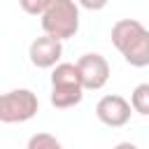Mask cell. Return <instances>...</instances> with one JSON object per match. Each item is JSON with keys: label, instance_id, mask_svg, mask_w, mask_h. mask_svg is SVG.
Instances as JSON below:
<instances>
[{"label": "cell", "instance_id": "obj_1", "mask_svg": "<svg viewBox=\"0 0 149 149\" xmlns=\"http://www.w3.org/2000/svg\"><path fill=\"white\" fill-rule=\"evenodd\" d=\"M112 44L133 68L149 65V30L137 19H121L112 26Z\"/></svg>", "mask_w": 149, "mask_h": 149}, {"label": "cell", "instance_id": "obj_2", "mask_svg": "<svg viewBox=\"0 0 149 149\" xmlns=\"http://www.w3.org/2000/svg\"><path fill=\"white\" fill-rule=\"evenodd\" d=\"M44 35L63 42L77 35L79 30V5L72 0H51V7L40 19Z\"/></svg>", "mask_w": 149, "mask_h": 149}, {"label": "cell", "instance_id": "obj_3", "mask_svg": "<svg viewBox=\"0 0 149 149\" xmlns=\"http://www.w3.org/2000/svg\"><path fill=\"white\" fill-rule=\"evenodd\" d=\"M40 112V100L30 88H14L0 98V121L2 123H23Z\"/></svg>", "mask_w": 149, "mask_h": 149}, {"label": "cell", "instance_id": "obj_4", "mask_svg": "<svg viewBox=\"0 0 149 149\" xmlns=\"http://www.w3.org/2000/svg\"><path fill=\"white\" fill-rule=\"evenodd\" d=\"M77 70L84 84V91H100L109 81V63L102 54H84L77 58Z\"/></svg>", "mask_w": 149, "mask_h": 149}, {"label": "cell", "instance_id": "obj_5", "mask_svg": "<svg viewBox=\"0 0 149 149\" xmlns=\"http://www.w3.org/2000/svg\"><path fill=\"white\" fill-rule=\"evenodd\" d=\"M130 114H133V105L123 95H116V93L102 95L98 100V105H95V116L107 128H121V126H126L130 121Z\"/></svg>", "mask_w": 149, "mask_h": 149}, {"label": "cell", "instance_id": "obj_6", "mask_svg": "<svg viewBox=\"0 0 149 149\" xmlns=\"http://www.w3.org/2000/svg\"><path fill=\"white\" fill-rule=\"evenodd\" d=\"M28 56H30V63L40 70L56 68L61 63V56H63V42H58L49 35L35 37L28 47Z\"/></svg>", "mask_w": 149, "mask_h": 149}, {"label": "cell", "instance_id": "obj_7", "mask_svg": "<svg viewBox=\"0 0 149 149\" xmlns=\"http://www.w3.org/2000/svg\"><path fill=\"white\" fill-rule=\"evenodd\" d=\"M84 98V86L79 84H72V86H51V105L56 109H70L74 105H79Z\"/></svg>", "mask_w": 149, "mask_h": 149}, {"label": "cell", "instance_id": "obj_8", "mask_svg": "<svg viewBox=\"0 0 149 149\" xmlns=\"http://www.w3.org/2000/svg\"><path fill=\"white\" fill-rule=\"evenodd\" d=\"M72 84L84 86L79 70H77V63H58L51 70V86H72Z\"/></svg>", "mask_w": 149, "mask_h": 149}, {"label": "cell", "instance_id": "obj_9", "mask_svg": "<svg viewBox=\"0 0 149 149\" xmlns=\"http://www.w3.org/2000/svg\"><path fill=\"white\" fill-rule=\"evenodd\" d=\"M130 105H133V112L142 114V116H149V81L144 84H137L130 93Z\"/></svg>", "mask_w": 149, "mask_h": 149}, {"label": "cell", "instance_id": "obj_10", "mask_svg": "<svg viewBox=\"0 0 149 149\" xmlns=\"http://www.w3.org/2000/svg\"><path fill=\"white\" fill-rule=\"evenodd\" d=\"M26 149H65V147L51 133H35V135H30Z\"/></svg>", "mask_w": 149, "mask_h": 149}, {"label": "cell", "instance_id": "obj_11", "mask_svg": "<svg viewBox=\"0 0 149 149\" xmlns=\"http://www.w3.org/2000/svg\"><path fill=\"white\" fill-rule=\"evenodd\" d=\"M19 5H21V9L23 12H28V14H33V16H44V12L51 7V0H19Z\"/></svg>", "mask_w": 149, "mask_h": 149}, {"label": "cell", "instance_id": "obj_12", "mask_svg": "<svg viewBox=\"0 0 149 149\" xmlns=\"http://www.w3.org/2000/svg\"><path fill=\"white\" fill-rule=\"evenodd\" d=\"M114 149H137V144H133V142H119Z\"/></svg>", "mask_w": 149, "mask_h": 149}]
</instances>
